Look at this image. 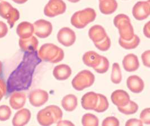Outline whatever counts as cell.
I'll return each mask as SVG.
<instances>
[{
	"label": "cell",
	"instance_id": "8fae6325",
	"mask_svg": "<svg viewBox=\"0 0 150 126\" xmlns=\"http://www.w3.org/2000/svg\"><path fill=\"white\" fill-rule=\"evenodd\" d=\"M48 94L45 90L35 89L29 94V100L32 106L40 107L44 105L48 100Z\"/></svg>",
	"mask_w": 150,
	"mask_h": 126
},
{
	"label": "cell",
	"instance_id": "d6a6232c",
	"mask_svg": "<svg viewBox=\"0 0 150 126\" xmlns=\"http://www.w3.org/2000/svg\"><path fill=\"white\" fill-rule=\"evenodd\" d=\"M94 44L98 49L105 52L109 49L111 46V40L109 37L107 35L103 40L98 43H94Z\"/></svg>",
	"mask_w": 150,
	"mask_h": 126
},
{
	"label": "cell",
	"instance_id": "7a4b0ae2",
	"mask_svg": "<svg viewBox=\"0 0 150 126\" xmlns=\"http://www.w3.org/2000/svg\"><path fill=\"white\" fill-rule=\"evenodd\" d=\"M62 112L57 106L52 105L39 111L37 115V121L42 126H50L62 120Z\"/></svg>",
	"mask_w": 150,
	"mask_h": 126
},
{
	"label": "cell",
	"instance_id": "f546056e",
	"mask_svg": "<svg viewBox=\"0 0 150 126\" xmlns=\"http://www.w3.org/2000/svg\"><path fill=\"white\" fill-rule=\"evenodd\" d=\"M82 124L83 126H98L99 120L95 115L87 113L82 117Z\"/></svg>",
	"mask_w": 150,
	"mask_h": 126
},
{
	"label": "cell",
	"instance_id": "9c48e42d",
	"mask_svg": "<svg viewBox=\"0 0 150 126\" xmlns=\"http://www.w3.org/2000/svg\"><path fill=\"white\" fill-rule=\"evenodd\" d=\"M132 13L134 18L137 20L147 19L150 14V1H139L133 8Z\"/></svg>",
	"mask_w": 150,
	"mask_h": 126
},
{
	"label": "cell",
	"instance_id": "d4e9b609",
	"mask_svg": "<svg viewBox=\"0 0 150 126\" xmlns=\"http://www.w3.org/2000/svg\"><path fill=\"white\" fill-rule=\"evenodd\" d=\"M140 43V39L137 35H134L133 38L129 40H123L121 38L119 39L120 46L125 49H133L138 46Z\"/></svg>",
	"mask_w": 150,
	"mask_h": 126
},
{
	"label": "cell",
	"instance_id": "60d3db41",
	"mask_svg": "<svg viewBox=\"0 0 150 126\" xmlns=\"http://www.w3.org/2000/svg\"><path fill=\"white\" fill-rule=\"evenodd\" d=\"M57 126H74V125L69 120H59L56 123Z\"/></svg>",
	"mask_w": 150,
	"mask_h": 126
},
{
	"label": "cell",
	"instance_id": "ab89813d",
	"mask_svg": "<svg viewBox=\"0 0 150 126\" xmlns=\"http://www.w3.org/2000/svg\"><path fill=\"white\" fill-rule=\"evenodd\" d=\"M0 89L2 91V92L5 95L7 93V86L4 81V80H2V79L0 78Z\"/></svg>",
	"mask_w": 150,
	"mask_h": 126
},
{
	"label": "cell",
	"instance_id": "8d00e7d4",
	"mask_svg": "<svg viewBox=\"0 0 150 126\" xmlns=\"http://www.w3.org/2000/svg\"><path fill=\"white\" fill-rule=\"evenodd\" d=\"M8 33L7 25L2 21H0V38L5 37Z\"/></svg>",
	"mask_w": 150,
	"mask_h": 126
},
{
	"label": "cell",
	"instance_id": "cb8c5ba5",
	"mask_svg": "<svg viewBox=\"0 0 150 126\" xmlns=\"http://www.w3.org/2000/svg\"><path fill=\"white\" fill-rule=\"evenodd\" d=\"M62 106L67 112L74 111L78 106L77 98L73 94H68L65 96L62 99Z\"/></svg>",
	"mask_w": 150,
	"mask_h": 126
},
{
	"label": "cell",
	"instance_id": "52a82bcc",
	"mask_svg": "<svg viewBox=\"0 0 150 126\" xmlns=\"http://www.w3.org/2000/svg\"><path fill=\"white\" fill-rule=\"evenodd\" d=\"M67 6L63 0H50L45 7L44 13L50 18L62 15L66 11Z\"/></svg>",
	"mask_w": 150,
	"mask_h": 126
},
{
	"label": "cell",
	"instance_id": "4fadbf2b",
	"mask_svg": "<svg viewBox=\"0 0 150 126\" xmlns=\"http://www.w3.org/2000/svg\"><path fill=\"white\" fill-rule=\"evenodd\" d=\"M98 100V94L88 92L82 96V106L86 110H95Z\"/></svg>",
	"mask_w": 150,
	"mask_h": 126
},
{
	"label": "cell",
	"instance_id": "f1b7e54d",
	"mask_svg": "<svg viewBox=\"0 0 150 126\" xmlns=\"http://www.w3.org/2000/svg\"><path fill=\"white\" fill-rule=\"evenodd\" d=\"M20 13L19 11L12 6L7 13L5 19L7 21L8 24L11 27H13L15 23L19 19Z\"/></svg>",
	"mask_w": 150,
	"mask_h": 126
},
{
	"label": "cell",
	"instance_id": "3957f363",
	"mask_svg": "<svg viewBox=\"0 0 150 126\" xmlns=\"http://www.w3.org/2000/svg\"><path fill=\"white\" fill-rule=\"evenodd\" d=\"M38 55L41 61L52 63H58L64 58V52L62 48L52 43H46L41 46Z\"/></svg>",
	"mask_w": 150,
	"mask_h": 126
},
{
	"label": "cell",
	"instance_id": "83f0119b",
	"mask_svg": "<svg viewBox=\"0 0 150 126\" xmlns=\"http://www.w3.org/2000/svg\"><path fill=\"white\" fill-rule=\"evenodd\" d=\"M111 80L112 82L115 84H120L122 80V75L120 67L119 65L116 62L112 65Z\"/></svg>",
	"mask_w": 150,
	"mask_h": 126
},
{
	"label": "cell",
	"instance_id": "30bf717a",
	"mask_svg": "<svg viewBox=\"0 0 150 126\" xmlns=\"http://www.w3.org/2000/svg\"><path fill=\"white\" fill-rule=\"evenodd\" d=\"M58 42L65 46H73L76 40L75 32L68 27L62 28L57 35Z\"/></svg>",
	"mask_w": 150,
	"mask_h": 126
},
{
	"label": "cell",
	"instance_id": "bcb514c9",
	"mask_svg": "<svg viewBox=\"0 0 150 126\" xmlns=\"http://www.w3.org/2000/svg\"><path fill=\"white\" fill-rule=\"evenodd\" d=\"M0 1H1V0H0Z\"/></svg>",
	"mask_w": 150,
	"mask_h": 126
},
{
	"label": "cell",
	"instance_id": "836d02e7",
	"mask_svg": "<svg viewBox=\"0 0 150 126\" xmlns=\"http://www.w3.org/2000/svg\"><path fill=\"white\" fill-rule=\"evenodd\" d=\"M140 120L143 123L146 125L150 124V108L143 109L140 114Z\"/></svg>",
	"mask_w": 150,
	"mask_h": 126
},
{
	"label": "cell",
	"instance_id": "f6af8a7d",
	"mask_svg": "<svg viewBox=\"0 0 150 126\" xmlns=\"http://www.w3.org/2000/svg\"><path fill=\"white\" fill-rule=\"evenodd\" d=\"M2 71V62L0 61V73H1Z\"/></svg>",
	"mask_w": 150,
	"mask_h": 126
},
{
	"label": "cell",
	"instance_id": "8992f818",
	"mask_svg": "<svg viewBox=\"0 0 150 126\" xmlns=\"http://www.w3.org/2000/svg\"><path fill=\"white\" fill-rule=\"evenodd\" d=\"M95 80V75L88 70H83L78 73L72 80L73 87L77 91L83 90L92 86Z\"/></svg>",
	"mask_w": 150,
	"mask_h": 126
},
{
	"label": "cell",
	"instance_id": "5bb4252c",
	"mask_svg": "<svg viewBox=\"0 0 150 126\" xmlns=\"http://www.w3.org/2000/svg\"><path fill=\"white\" fill-rule=\"evenodd\" d=\"M127 86L132 93L138 94L143 91L144 84L141 77L137 75H133L127 79Z\"/></svg>",
	"mask_w": 150,
	"mask_h": 126
},
{
	"label": "cell",
	"instance_id": "e0dca14e",
	"mask_svg": "<svg viewBox=\"0 0 150 126\" xmlns=\"http://www.w3.org/2000/svg\"><path fill=\"white\" fill-rule=\"evenodd\" d=\"M38 40L36 37L31 36L25 39L20 38L19 44L21 49L25 52H32L36 51L38 46Z\"/></svg>",
	"mask_w": 150,
	"mask_h": 126
},
{
	"label": "cell",
	"instance_id": "ba28073f",
	"mask_svg": "<svg viewBox=\"0 0 150 126\" xmlns=\"http://www.w3.org/2000/svg\"><path fill=\"white\" fill-rule=\"evenodd\" d=\"M34 33L40 38H46L52 32V25L47 20L40 19L36 21L33 24Z\"/></svg>",
	"mask_w": 150,
	"mask_h": 126
},
{
	"label": "cell",
	"instance_id": "4316f807",
	"mask_svg": "<svg viewBox=\"0 0 150 126\" xmlns=\"http://www.w3.org/2000/svg\"><path fill=\"white\" fill-rule=\"evenodd\" d=\"M98 100L95 111L97 113H103L105 112L109 106V104L107 98L103 94H98Z\"/></svg>",
	"mask_w": 150,
	"mask_h": 126
},
{
	"label": "cell",
	"instance_id": "2e32d148",
	"mask_svg": "<svg viewBox=\"0 0 150 126\" xmlns=\"http://www.w3.org/2000/svg\"><path fill=\"white\" fill-rule=\"evenodd\" d=\"M123 66L124 70L127 72H134L139 67V62L138 57L134 54H128L123 58Z\"/></svg>",
	"mask_w": 150,
	"mask_h": 126
},
{
	"label": "cell",
	"instance_id": "ee69618b",
	"mask_svg": "<svg viewBox=\"0 0 150 126\" xmlns=\"http://www.w3.org/2000/svg\"><path fill=\"white\" fill-rule=\"evenodd\" d=\"M68 1L71 3H76V2H78L79 1H80V0H68Z\"/></svg>",
	"mask_w": 150,
	"mask_h": 126
},
{
	"label": "cell",
	"instance_id": "d6986e66",
	"mask_svg": "<svg viewBox=\"0 0 150 126\" xmlns=\"http://www.w3.org/2000/svg\"><path fill=\"white\" fill-rule=\"evenodd\" d=\"M16 33L21 39L30 37L34 33L33 24L27 21L21 22L16 27Z\"/></svg>",
	"mask_w": 150,
	"mask_h": 126
},
{
	"label": "cell",
	"instance_id": "74e56055",
	"mask_svg": "<svg viewBox=\"0 0 150 126\" xmlns=\"http://www.w3.org/2000/svg\"><path fill=\"white\" fill-rule=\"evenodd\" d=\"M143 123L141 120L132 118L127 121L125 126H143Z\"/></svg>",
	"mask_w": 150,
	"mask_h": 126
},
{
	"label": "cell",
	"instance_id": "484cf974",
	"mask_svg": "<svg viewBox=\"0 0 150 126\" xmlns=\"http://www.w3.org/2000/svg\"><path fill=\"white\" fill-rule=\"evenodd\" d=\"M138 106L135 102L130 101L125 106L117 107L118 111L120 113L125 115H130L136 113L138 110Z\"/></svg>",
	"mask_w": 150,
	"mask_h": 126
},
{
	"label": "cell",
	"instance_id": "f35d334b",
	"mask_svg": "<svg viewBox=\"0 0 150 126\" xmlns=\"http://www.w3.org/2000/svg\"><path fill=\"white\" fill-rule=\"evenodd\" d=\"M143 33L148 38H150V22L148 21L143 27Z\"/></svg>",
	"mask_w": 150,
	"mask_h": 126
},
{
	"label": "cell",
	"instance_id": "ffe728a7",
	"mask_svg": "<svg viewBox=\"0 0 150 126\" xmlns=\"http://www.w3.org/2000/svg\"><path fill=\"white\" fill-rule=\"evenodd\" d=\"M88 35L89 38L95 43L103 40L108 35L102 26L96 25L89 29Z\"/></svg>",
	"mask_w": 150,
	"mask_h": 126
},
{
	"label": "cell",
	"instance_id": "7bdbcfd3",
	"mask_svg": "<svg viewBox=\"0 0 150 126\" xmlns=\"http://www.w3.org/2000/svg\"><path fill=\"white\" fill-rule=\"evenodd\" d=\"M5 96L4 94V93L2 92V91L0 89V101L2 100V98H3V96Z\"/></svg>",
	"mask_w": 150,
	"mask_h": 126
},
{
	"label": "cell",
	"instance_id": "9a60e30c",
	"mask_svg": "<svg viewBox=\"0 0 150 126\" xmlns=\"http://www.w3.org/2000/svg\"><path fill=\"white\" fill-rule=\"evenodd\" d=\"M31 118L30 111L28 109H21L15 113L12 120V124L15 126H25Z\"/></svg>",
	"mask_w": 150,
	"mask_h": 126
},
{
	"label": "cell",
	"instance_id": "44dd1931",
	"mask_svg": "<svg viewBox=\"0 0 150 126\" xmlns=\"http://www.w3.org/2000/svg\"><path fill=\"white\" fill-rule=\"evenodd\" d=\"M72 73L71 69L67 65L62 64L55 67L53 70V75L56 80H67Z\"/></svg>",
	"mask_w": 150,
	"mask_h": 126
},
{
	"label": "cell",
	"instance_id": "d590c367",
	"mask_svg": "<svg viewBox=\"0 0 150 126\" xmlns=\"http://www.w3.org/2000/svg\"><path fill=\"white\" fill-rule=\"evenodd\" d=\"M142 60L144 66L149 68L150 67V51L147 50L142 54Z\"/></svg>",
	"mask_w": 150,
	"mask_h": 126
},
{
	"label": "cell",
	"instance_id": "7402d4cb",
	"mask_svg": "<svg viewBox=\"0 0 150 126\" xmlns=\"http://www.w3.org/2000/svg\"><path fill=\"white\" fill-rule=\"evenodd\" d=\"M102 59V56L99 55L94 51H88L84 53L83 56V61L87 66L93 69L98 66Z\"/></svg>",
	"mask_w": 150,
	"mask_h": 126
},
{
	"label": "cell",
	"instance_id": "6da1fadb",
	"mask_svg": "<svg viewBox=\"0 0 150 126\" xmlns=\"http://www.w3.org/2000/svg\"><path fill=\"white\" fill-rule=\"evenodd\" d=\"M38 53L36 51L27 52L20 66L13 72L8 81H11V89L13 90H23L28 89L32 83L33 75L35 67L41 62Z\"/></svg>",
	"mask_w": 150,
	"mask_h": 126
},
{
	"label": "cell",
	"instance_id": "b9f144b4",
	"mask_svg": "<svg viewBox=\"0 0 150 126\" xmlns=\"http://www.w3.org/2000/svg\"><path fill=\"white\" fill-rule=\"evenodd\" d=\"M12 1H13L14 2L18 4H23L28 1V0H12Z\"/></svg>",
	"mask_w": 150,
	"mask_h": 126
},
{
	"label": "cell",
	"instance_id": "ac0fdd59",
	"mask_svg": "<svg viewBox=\"0 0 150 126\" xmlns=\"http://www.w3.org/2000/svg\"><path fill=\"white\" fill-rule=\"evenodd\" d=\"M26 102V94L24 92H16L13 93L10 98L9 103L15 110L21 109Z\"/></svg>",
	"mask_w": 150,
	"mask_h": 126
},
{
	"label": "cell",
	"instance_id": "277c9868",
	"mask_svg": "<svg viewBox=\"0 0 150 126\" xmlns=\"http://www.w3.org/2000/svg\"><path fill=\"white\" fill-rule=\"evenodd\" d=\"M114 24L118 29L120 38L123 40H129L133 38L134 29L127 15L123 13L117 15L114 19Z\"/></svg>",
	"mask_w": 150,
	"mask_h": 126
},
{
	"label": "cell",
	"instance_id": "7c38bea8",
	"mask_svg": "<svg viewBox=\"0 0 150 126\" xmlns=\"http://www.w3.org/2000/svg\"><path fill=\"white\" fill-rule=\"evenodd\" d=\"M111 100L117 107L126 106L130 101L129 94L123 90H116L112 93Z\"/></svg>",
	"mask_w": 150,
	"mask_h": 126
},
{
	"label": "cell",
	"instance_id": "e575fe53",
	"mask_svg": "<svg viewBox=\"0 0 150 126\" xmlns=\"http://www.w3.org/2000/svg\"><path fill=\"white\" fill-rule=\"evenodd\" d=\"M119 120L115 117H108L103 120V126H119Z\"/></svg>",
	"mask_w": 150,
	"mask_h": 126
},
{
	"label": "cell",
	"instance_id": "4dcf8cb0",
	"mask_svg": "<svg viewBox=\"0 0 150 126\" xmlns=\"http://www.w3.org/2000/svg\"><path fill=\"white\" fill-rule=\"evenodd\" d=\"M109 68V60L106 57L102 56V59L100 64L98 65V66L95 68L94 70L97 73L103 74V73H106L108 71Z\"/></svg>",
	"mask_w": 150,
	"mask_h": 126
},
{
	"label": "cell",
	"instance_id": "5b68a950",
	"mask_svg": "<svg viewBox=\"0 0 150 126\" xmlns=\"http://www.w3.org/2000/svg\"><path fill=\"white\" fill-rule=\"evenodd\" d=\"M96 18L94 9L87 8L74 13L71 18V24L78 29H83L93 21Z\"/></svg>",
	"mask_w": 150,
	"mask_h": 126
},
{
	"label": "cell",
	"instance_id": "603a6c76",
	"mask_svg": "<svg viewBox=\"0 0 150 126\" xmlns=\"http://www.w3.org/2000/svg\"><path fill=\"white\" fill-rule=\"evenodd\" d=\"M117 8L116 0H99V8L103 14H112L116 11Z\"/></svg>",
	"mask_w": 150,
	"mask_h": 126
},
{
	"label": "cell",
	"instance_id": "1f68e13d",
	"mask_svg": "<svg viewBox=\"0 0 150 126\" xmlns=\"http://www.w3.org/2000/svg\"><path fill=\"white\" fill-rule=\"evenodd\" d=\"M11 110L9 106L6 105L0 106V121H6L11 115Z\"/></svg>",
	"mask_w": 150,
	"mask_h": 126
}]
</instances>
